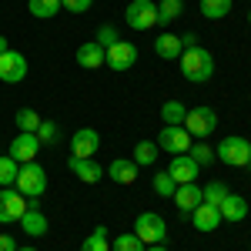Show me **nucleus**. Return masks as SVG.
<instances>
[{
	"instance_id": "nucleus-1",
	"label": "nucleus",
	"mask_w": 251,
	"mask_h": 251,
	"mask_svg": "<svg viewBox=\"0 0 251 251\" xmlns=\"http://www.w3.org/2000/svg\"><path fill=\"white\" fill-rule=\"evenodd\" d=\"M177 60H181V74L191 84H204V80L214 77V57H211V50H204V47H188Z\"/></svg>"
},
{
	"instance_id": "nucleus-2",
	"label": "nucleus",
	"mask_w": 251,
	"mask_h": 251,
	"mask_svg": "<svg viewBox=\"0 0 251 251\" xmlns=\"http://www.w3.org/2000/svg\"><path fill=\"white\" fill-rule=\"evenodd\" d=\"M14 188H17L27 201H34V198H40V194L47 191V171L40 168L37 161H27V164H20Z\"/></svg>"
},
{
	"instance_id": "nucleus-3",
	"label": "nucleus",
	"mask_w": 251,
	"mask_h": 251,
	"mask_svg": "<svg viewBox=\"0 0 251 251\" xmlns=\"http://www.w3.org/2000/svg\"><path fill=\"white\" fill-rule=\"evenodd\" d=\"M214 154L221 157L228 168H248L251 141H248V137H241V134H228V137L218 141V151H214Z\"/></svg>"
},
{
	"instance_id": "nucleus-4",
	"label": "nucleus",
	"mask_w": 251,
	"mask_h": 251,
	"mask_svg": "<svg viewBox=\"0 0 251 251\" xmlns=\"http://www.w3.org/2000/svg\"><path fill=\"white\" fill-rule=\"evenodd\" d=\"M181 127H184L191 137L204 141V137L218 127V111H214V107H208V104H198V107H191V111L184 114V124H181Z\"/></svg>"
},
{
	"instance_id": "nucleus-5",
	"label": "nucleus",
	"mask_w": 251,
	"mask_h": 251,
	"mask_svg": "<svg viewBox=\"0 0 251 251\" xmlns=\"http://www.w3.org/2000/svg\"><path fill=\"white\" fill-rule=\"evenodd\" d=\"M134 234L144 245H164V238H168V221L154 211H141L137 221H134Z\"/></svg>"
},
{
	"instance_id": "nucleus-6",
	"label": "nucleus",
	"mask_w": 251,
	"mask_h": 251,
	"mask_svg": "<svg viewBox=\"0 0 251 251\" xmlns=\"http://www.w3.org/2000/svg\"><path fill=\"white\" fill-rule=\"evenodd\" d=\"M124 24L131 30H151L157 24V3L154 0H131L124 10Z\"/></svg>"
},
{
	"instance_id": "nucleus-7",
	"label": "nucleus",
	"mask_w": 251,
	"mask_h": 251,
	"mask_svg": "<svg viewBox=\"0 0 251 251\" xmlns=\"http://www.w3.org/2000/svg\"><path fill=\"white\" fill-rule=\"evenodd\" d=\"M27 211V198L17 191V188H0V225H14Z\"/></svg>"
},
{
	"instance_id": "nucleus-8",
	"label": "nucleus",
	"mask_w": 251,
	"mask_h": 251,
	"mask_svg": "<svg viewBox=\"0 0 251 251\" xmlns=\"http://www.w3.org/2000/svg\"><path fill=\"white\" fill-rule=\"evenodd\" d=\"M27 77V57L20 54V50H3L0 54V80L3 84H20V80Z\"/></svg>"
},
{
	"instance_id": "nucleus-9",
	"label": "nucleus",
	"mask_w": 251,
	"mask_h": 251,
	"mask_svg": "<svg viewBox=\"0 0 251 251\" xmlns=\"http://www.w3.org/2000/svg\"><path fill=\"white\" fill-rule=\"evenodd\" d=\"M40 137L37 134H30V131H20L14 141H10V157L17 161V164H27V161H37L40 154Z\"/></svg>"
},
{
	"instance_id": "nucleus-10",
	"label": "nucleus",
	"mask_w": 251,
	"mask_h": 251,
	"mask_svg": "<svg viewBox=\"0 0 251 251\" xmlns=\"http://www.w3.org/2000/svg\"><path fill=\"white\" fill-rule=\"evenodd\" d=\"M134 64H137V47H134V44L117 40L114 47H107V67H111V71L124 74V71H131Z\"/></svg>"
},
{
	"instance_id": "nucleus-11",
	"label": "nucleus",
	"mask_w": 251,
	"mask_h": 251,
	"mask_svg": "<svg viewBox=\"0 0 251 251\" xmlns=\"http://www.w3.org/2000/svg\"><path fill=\"white\" fill-rule=\"evenodd\" d=\"M20 228H24V234H30V238H44V234H47L50 221H47L44 208L37 204V198L27 201V211H24V218H20Z\"/></svg>"
},
{
	"instance_id": "nucleus-12",
	"label": "nucleus",
	"mask_w": 251,
	"mask_h": 251,
	"mask_svg": "<svg viewBox=\"0 0 251 251\" xmlns=\"http://www.w3.org/2000/svg\"><path fill=\"white\" fill-rule=\"evenodd\" d=\"M157 148L161 151H168V154H188V148H191V134L184 131V127H161V137H157Z\"/></svg>"
},
{
	"instance_id": "nucleus-13",
	"label": "nucleus",
	"mask_w": 251,
	"mask_h": 251,
	"mask_svg": "<svg viewBox=\"0 0 251 251\" xmlns=\"http://www.w3.org/2000/svg\"><path fill=\"white\" fill-rule=\"evenodd\" d=\"M168 174H171L177 184H191V181H198V174H201V164L191 154H174L171 164H168Z\"/></svg>"
},
{
	"instance_id": "nucleus-14",
	"label": "nucleus",
	"mask_w": 251,
	"mask_h": 251,
	"mask_svg": "<svg viewBox=\"0 0 251 251\" xmlns=\"http://www.w3.org/2000/svg\"><path fill=\"white\" fill-rule=\"evenodd\" d=\"M97 148H100V134H97L94 127H77L74 137H71V151L77 157H94Z\"/></svg>"
},
{
	"instance_id": "nucleus-15",
	"label": "nucleus",
	"mask_w": 251,
	"mask_h": 251,
	"mask_svg": "<svg viewBox=\"0 0 251 251\" xmlns=\"http://www.w3.org/2000/svg\"><path fill=\"white\" fill-rule=\"evenodd\" d=\"M67 168L77 174L84 184H97V181L104 177V168L97 164L94 157H77V154H71V157H67Z\"/></svg>"
},
{
	"instance_id": "nucleus-16",
	"label": "nucleus",
	"mask_w": 251,
	"mask_h": 251,
	"mask_svg": "<svg viewBox=\"0 0 251 251\" xmlns=\"http://www.w3.org/2000/svg\"><path fill=\"white\" fill-rule=\"evenodd\" d=\"M201 201H204V198H201V188H198L194 181H191V184H177V191H174V204H177V211H181L184 221L191 218V211L201 204Z\"/></svg>"
},
{
	"instance_id": "nucleus-17",
	"label": "nucleus",
	"mask_w": 251,
	"mask_h": 251,
	"mask_svg": "<svg viewBox=\"0 0 251 251\" xmlns=\"http://www.w3.org/2000/svg\"><path fill=\"white\" fill-rule=\"evenodd\" d=\"M188 221H191V225H194V228H198V231L211 234L214 228L221 225V211H218L214 204H204V201H201V204H198V208H194V211H191V218H188Z\"/></svg>"
},
{
	"instance_id": "nucleus-18",
	"label": "nucleus",
	"mask_w": 251,
	"mask_h": 251,
	"mask_svg": "<svg viewBox=\"0 0 251 251\" xmlns=\"http://www.w3.org/2000/svg\"><path fill=\"white\" fill-rule=\"evenodd\" d=\"M77 64H80V67H87V71H97V67L107 64V50H104L97 40H87V44H80V47H77Z\"/></svg>"
},
{
	"instance_id": "nucleus-19",
	"label": "nucleus",
	"mask_w": 251,
	"mask_h": 251,
	"mask_svg": "<svg viewBox=\"0 0 251 251\" xmlns=\"http://www.w3.org/2000/svg\"><path fill=\"white\" fill-rule=\"evenodd\" d=\"M218 211H221V221H245L248 218V201L241 198V194H225V201L218 204Z\"/></svg>"
},
{
	"instance_id": "nucleus-20",
	"label": "nucleus",
	"mask_w": 251,
	"mask_h": 251,
	"mask_svg": "<svg viewBox=\"0 0 251 251\" xmlns=\"http://www.w3.org/2000/svg\"><path fill=\"white\" fill-rule=\"evenodd\" d=\"M107 174H111V181H117V184H134L137 181V164L131 157H114V161L107 164Z\"/></svg>"
},
{
	"instance_id": "nucleus-21",
	"label": "nucleus",
	"mask_w": 251,
	"mask_h": 251,
	"mask_svg": "<svg viewBox=\"0 0 251 251\" xmlns=\"http://www.w3.org/2000/svg\"><path fill=\"white\" fill-rule=\"evenodd\" d=\"M154 54H157L161 60H177L181 54H184L181 37H177V34H161V37L154 40Z\"/></svg>"
},
{
	"instance_id": "nucleus-22",
	"label": "nucleus",
	"mask_w": 251,
	"mask_h": 251,
	"mask_svg": "<svg viewBox=\"0 0 251 251\" xmlns=\"http://www.w3.org/2000/svg\"><path fill=\"white\" fill-rule=\"evenodd\" d=\"M184 114H188V107H184L181 100H164V104H161V121H164L168 127H181V124H184Z\"/></svg>"
},
{
	"instance_id": "nucleus-23",
	"label": "nucleus",
	"mask_w": 251,
	"mask_h": 251,
	"mask_svg": "<svg viewBox=\"0 0 251 251\" xmlns=\"http://www.w3.org/2000/svg\"><path fill=\"white\" fill-rule=\"evenodd\" d=\"M157 151H161L157 141H137V144H134V157H131V161H134L137 168H148V164H154V161H157Z\"/></svg>"
},
{
	"instance_id": "nucleus-24",
	"label": "nucleus",
	"mask_w": 251,
	"mask_h": 251,
	"mask_svg": "<svg viewBox=\"0 0 251 251\" xmlns=\"http://www.w3.org/2000/svg\"><path fill=\"white\" fill-rule=\"evenodd\" d=\"M27 10H30V17H37V20H50V17H57L60 0H27Z\"/></svg>"
},
{
	"instance_id": "nucleus-25",
	"label": "nucleus",
	"mask_w": 251,
	"mask_h": 251,
	"mask_svg": "<svg viewBox=\"0 0 251 251\" xmlns=\"http://www.w3.org/2000/svg\"><path fill=\"white\" fill-rule=\"evenodd\" d=\"M80 251H111V241H107V228L104 225H97L94 231L87 234L84 241H80Z\"/></svg>"
},
{
	"instance_id": "nucleus-26",
	"label": "nucleus",
	"mask_w": 251,
	"mask_h": 251,
	"mask_svg": "<svg viewBox=\"0 0 251 251\" xmlns=\"http://www.w3.org/2000/svg\"><path fill=\"white\" fill-rule=\"evenodd\" d=\"M231 14V0H201V17L204 20H221Z\"/></svg>"
},
{
	"instance_id": "nucleus-27",
	"label": "nucleus",
	"mask_w": 251,
	"mask_h": 251,
	"mask_svg": "<svg viewBox=\"0 0 251 251\" xmlns=\"http://www.w3.org/2000/svg\"><path fill=\"white\" fill-rule=\"evenodd\" d=\"M17 171H20V164L14 161V157H10V154H0V188H14Z\"/></svg>"
},
{
	"instance_id": "nucleus-28",
	"label": "nucleus",
	"mask_w": 251,
	"mask_h": 251,
	"mask_svg": "<svg viewBox=\"0 0 251 251\" xmlns=\"http://www.w3.org/2000/svg\"><path fill=\"white\" fill-rule=\"evenodd\" d=\"M181 10H184V0H161V3H157V24H171V20H177Z\"/></svg>"
},
{
	"instance_id": "nucleus-29",
	"label": "nucleus",
	"mask_w": 251,
	"mask_h": 251,
	"mask_svg": "<svg viewBox=\"0 0 251 251\" xmlns=\"http://www.w3.org/2000/svg\"><path fill=\"white\" fill-rule=\"evenodd\" d=\"M225 194H228V184H225V181H211V184H204V188H201L204 204H214V208L225 201Z\"/></svg>"
},
{
	"instance_id": "nucleus-30",
	"label": "nucleus",
	"mask_w": 251,
	"mask_h": 251,
	"mask_svg": "<svg viewBox=\"0 0 251 251\" xmlns=\"http://www.w3.org/2000/svg\"><path fill=\"white\" fill-rule=\"evenodd\" d=\"M151 188H154L157 198H174V191H177V181H174L168 171H161V174H154V184H151Z\"/></svg>"
},
{
	"instance_id": "nucleus-31",
	"label": "nucleus",
	"mask_w": 251,
	"mask_h": 251,
	"mask_svg": "<svg viewBox=\"0 0 251 251\" xmlns=\"http://www.w3.org/2000/svg\"><path fill=\"white\" fill-rule=\"evenodd\" d=\"M144 248H148V245H144L134 231L131 234H117L114 241H111V251H144Z\"/></svg>"
},
{
	"instance_id": "nucleus-32",
	"label": "nucleus",
	"mask_w": 251,
	"mask_h": 251,
	"mask_svg": "<svg viewBox=\"0 0 251 251\" xmlns=\"http://www.w3.org/2000/svg\"><path fill=\"white\" fill-rule=\"evenodd\" d=\"M17 127H20V131H30V134H34V131L40 127V114L34 111V107H20V111H17Z\"/></svg>"
},
{
	"instance_id": "nucleus-33",
	"label": "nucleus",
	"mask_w": 251,
	"mask_h": 251,
	"mask_svg": "<svg viewBox=\"0 0 251 251\" xmlns=\"http://www.w3.org/2000/svg\"><path fill=\"white\" fill-rule=\"evenodd\" d=\"M34 134L40 137V144H57L60 141V124H54V121H40V127L34 131Z\"/></svg>"
},
{
	"instance_id": "nucleus-34",
	"label": "nucleus",
	"mask_w": 251,
	"mask_h": 251,
	"mask_svg": "<svg viewBox=\"0 0 251 251\" xmlns=\"http://www.w3.org/2000/svg\"><path fill=\"white\" fill-rule=\"evenodd\" d=\"M188 154H191L194 161L201 164V168H204V164H211V161H214V151L208 148V144H204V141H198V144H191V148H188Z\"/></svg>"
},
{
	"instance_id": "nucleus-35",
	"label": "nucleus",
	"mask_w": 251,
	"mask_h": 251,
	"mask_svg": "<svg viewBox=\"0 0 251 251\" xmlns=\"http://www.w3.org/2000/svg\"><path fill=\"white\" fill-rule=\"evenodd\" d=\"M117 27H111V24H104V27H97V44H100V47H104V50H107V47H114L117 44Z\"/></svg>"
},
{
	"instance_id": "nucleus-36",
	"label": "nucleus",
	"mask_w": 251,
	"mask_h": 251,
	"mask_svg": "<svg viewBox=\"0 0 251 251\" xmlns=\"http://www.w3.org/2000/svg\"><path fill=\"white\" fill-rule=\"evenodd\" d=\"M91 3H94V0H60V7L71 10V14H84V10H91Z\"/></svg>"
},
{
	"instance_id": "nucleus-37",
	"label": "nucleus",
	"mask_w": 251,
	"mask_h": 251,
	"mask_svg": "<svg viewBox=\"0 0 251 251\" xmlns=\"http://www.w3.org/2000/svg\"><path fill=\"white\" fill-rule=\"evenodd\" d=\"M0 251H17V241H14V234H0Z\"/></svg>"
},
{
	"instance_id": "nucleus-38",
	"label": "nucleus",
	"mask_w": 251,
	"mask_h": 251,
	"mask_svg": "<svg viewBox=\"0 0 251 251\" xmlns=\"http://www.w3.org/2000/svg\"><path fill=\"white\" fill-rule=\"evenodd\" d=\"M194 44H198V37H194V34H184V37H181V47H184V50H188V47H194Z\"/></svg>"
},
{
	"instance_id": "nucleus-39",
	"label": "nucleus",
	"mask_w": 251,
	"mask_h": 251,
	"mask_svg": "<svg viewBox=\"0 0 251 251\" xmlns=\"http://www.w3.org/2000/svg\"><path fill=\"white\" fill-rule=\"evenodd\" d=\"M144 251H168V248H164V245H148Z\"/></svg>"
},
{
	"instance_id": "nucleus-40",
	"label": "nucleus",
	"mask_w": 251,
	"mask_h": 251,
	"mask_svg": "<svg viewBox=\"0 0 251 251\" xmlns=\"http://www.w3.org/2000/svg\"><path fill=\"white\" fill-rule=\"evenodd\" d=\"M7 47H10V44H7V37H3V34H0V54H3V50H7Z\"/></svg>"
},
{
	"instance_id": "nucleus-41",
	"label": "nucleus",
	"mask_w": 251,
	"mask_h": 251,
	"mask_svg": "<svg viewBox=\"0 0 251 251\" xmlns=\"http://www.w3.org/2000/svg\"><path fill=\"white\" fill-rule=\"evenodd\" d=\"M17 251H37V248H17Z\"/></svg>"
},
{
	"instance_id": "nucleus-42",
	"label": "nucleus",
	"mask_w": 251,
	"mask_h": 251,
	"mask_svg": "<svg viewBox=\"0 0 251 251\" xmlns=\"http://www.w3.org/2000/svg\"><path fill=\"white\" fill-rule=\"evenodd\" d=\"M248 24H251V10H248Z\"/></svg>"
},
{
	"instance_id": "nucleus-43",
	"label": "nucleus",
	"mask_w": 251,
	"mask_h": 251,
	"mask_svg": "<svg viewBox=\"0 0 251 251\" xmlns=\"http://www.w3.org/2000/svg\"><path fill=\"white\" fill-rule=\"evenodd\" d=\"M248 168H251V161H248Z\"/></svg>"
},
{
	"instance_id": "nucleus-44",
	"label": "nucleus",
	"mask_w": 251,
	"mask_h": 251,
	"mask_svg": "<svg viewBox=\"0 0 251 251\" xmlns=\"http://www.w3.org/2000/svg\"><path fill=\"white\" fill-rule=\"evenodd\" d=\"M248 251H251V245H248Z\"/></svg>"
},
{
	"instance_id": "nucleus-45",
	"label": "nucleus",
	"mask_w": 251,
	"mask_h": 251,
	"mask_svg": "<svg viewBox=\"0 0 251 251\" xmlns=\"http://www.w3.org/2000/svg\"><path fill=\"white\" fill-rule=\"evenodd\" d=\"M248 100H251V94H248Z\"/></svg>"
}]
</instances>
